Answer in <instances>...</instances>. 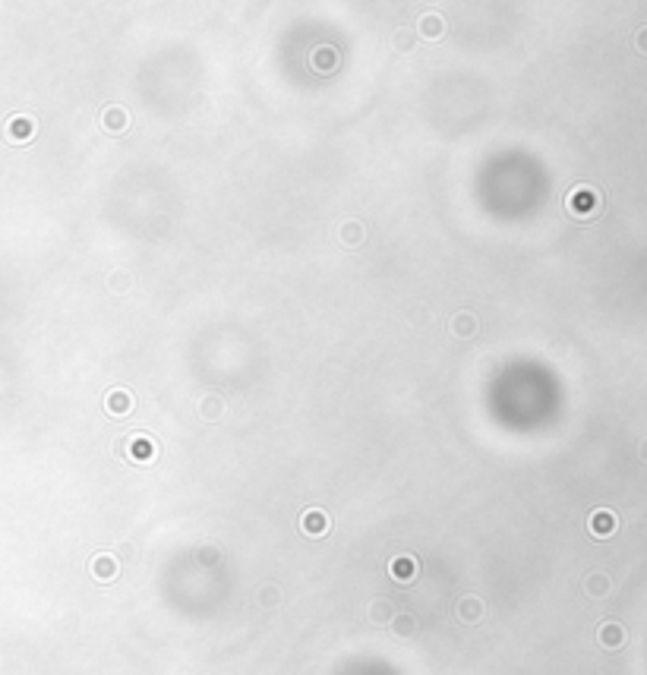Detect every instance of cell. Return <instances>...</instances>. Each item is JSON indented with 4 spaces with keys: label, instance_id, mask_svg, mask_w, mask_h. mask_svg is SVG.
<instances>
[{
    "label": "cell",
    "instance_id": "e0dca14e",
    "mask_svg": "<svg viewBox=\"0 0 647 675\" xmlns=\"http://www.w3.org/2000/svg\"><path fill=\"white\" fill-rule=\"evenodd\" d=\"M458 613H461V619H464V621H474V619H480V615H484V606H480V599H461V609H458Z\"/></svg>",
    "mask_w": 647,
    "mask_h": 675
},
{
    "label": "cell",
    "instance_id": "6da1fadb",
    "mask_svg": "<svg viewBox=\"0 0 647 675\" xmlns=\"http://www.w3.org/2000/svg\"><path fill=\"white\" fill-rule=\"evenodd\" d=\"M117 451L124 455L126 461H133V464H139V467L152 464V461L158 458L155 439H152V435H146V433H130L124 442L117 445Z\"/></svg>",
    "mask_w": 647,
    "mask_h": 675
},
{
    "label": "cell",
    "instance_id": "277c9868",
    "mask_svg": "<svg viewBox=\"0 0 647 675\" xmlns=\"http://www.w3.org/2000/svg\"><path fill=\"white\" fill-rule=\"evenodd\" d=\"M7 139L13 146H25V142L35 139V117L29 114H16L7 120Z\"/></svg>",
    "mask_w": 647,
    "mask_h": 675
},
{
    "label": "cell",
    "instance_id": "8992f818",
    "mask_svg": "<svg viewBox=\"0 0 647 675\" xmlns=\"http://www.w3.org/2000/svg\"><path fill=\"white\" fill-rule=\"evenodd\" d=\"M619 527V518L609 508H597V512L591 514V520H587V530H591L597 540H606V536H613Z\"/></svg>",
    "mask_w": 647,
    "mask_h": 675
},
{
    "label": "cell",
    "instance_id": "9c48e42d",
    "mask_svg": "<svg viewBox=\"0 0 647 675\" xmlns=\"http://www.w3.org/2000/svg\"><path fill=\"white\" fill-rule=\"evenodd\" d=\"M300 530H304L306 536H326L328 534V514L322 512V508H310V512H304V518H300Z\"/></svg>",
    "mask_w": 647,
    "mask_h": 675
},
{
    "label": "cell",
    "instance_id": "52a82bcc",
    "mask_svg": "<svg viewBox=\"0 0 647 675\" xmlns=\"http://www.w3.org/2000/svg\"><path fill=\"white\" fill-rule=\"evenodd\" d=\"M477 328H480V322H477V316L470 310H461V312H455V316L449 319V332H452L458 341H468V338H474Z\"/></svg>",
    "mask_w": 647,
    "mask_h": 675
},
{
    "label": "cell",
    "instance_id": "2e32d148",
    "mask_svg": "<svg viewBox=\"0 0 647 675\" xmlns=\"http://www.w3.org/2000/svg\"><path fill=\"white\" fill-rule=\"evenodd\" d=\"M130 284H133L130 272H114V275H111V281H108L111 294H130Z\"/></svg>",
    "mask_w": 647,
    "mask_h": 675
},
{
    "label": "cell",
    "instance_id": "4fadbf2b",
    "mask_svg": "<svg viewBox=\"0 0 647 675\" xmlns=\"http://www.w3.org/2000/svg\"><path fill=\"white\" fill-rule=\"evenodd\" d=\"M335 67H338L335 47H316V51H313V70L316 73H332Z\"/></svg>",
    "mask_w": 647,
    "mask_h": 675
},
{
    "label": "cell",
    "instance_id": "7a4b0ae2",
    "mask_svg": "<svg viewBox=\"0 0 647 675\" xmlns=\"http://www.w3.org/2000/svg\"><path fill=\"white\" fill-rule=\"evenodd\" d=\"M600 205H603V199H600V193L593 187H575L569 193V199H565V209H569V215L571 218H578V221H587V218H593L597 211H600Z\"/></svg>",
    "mask_w": 647,
    "mask_h": 675
},
{
    "label": "cell",
    "instance_id": "5b68a950",
    "mask_svg": "<svg viewBox=\"0 0 647 675\" xmlns=\"http://www.w3.org/2000/svg\"><path fill=\"white\" fill-rule=\"evenodd\" d=\"M133 391L130 388H111L108 391V398H104V411L111 413V417H130L133 413Z\"/></svg>",
    "mask_w": 647,
    "mask_h": 675
},
{
    "label": "cell",
    "instance_id": "44dd1931",
    "mask_svg": "<svg viewBox=\"0 0 647 675\" xmlns=\"http://www.w3.org/2000/svg\"><path fill=\"white\" fill-rule=\"evenodd\" d=\"M389 613H391V609L385 606V599H379V603H376V609H370V615H373V619H379V621H383Z\"/></svg>",
    "mask_w": 647,
    "mask_h": 675
},
{
    "label": "cell",
    "instance_id": "ba28073f",
    "mask_svg": "<svg viewBox=\"0 0 647 675\" xmlns=\"http://www.w3.org/2000/svg\"><path fill=\"white\" fill-rule=\"evenodd\" d=\"M338 240L344 243V247H363V240H367V225L363 221H357V218H351V221H344L341 227H338Z\"/></svg>",
    "mask_w": 647,
    "mask_h": 675
},
{
    "label": "cell",
    "instance_id": "ac0fdd59",
    "mask_svg": "<svg viewBox=\"0 0 647 675\" xmlns=\"http://www.w3.org/2000/svg\"><path fill=\"white\" fill-rule=\"evenodd\" d=\"M606 590H609V577L606 575H591V577H587V593H591V597H603Z\"/></svg>",
    "mask_w": 647,
    "mask_h": 675
},
{
    "label": "cell",
    "instance_id": "3957f363",
    "mask_svg": "<svg viewBox=\"0 0 647 675\" xmlns=\"http://www.w3.org/2000/svg\"><path fill=\"white\" fill-rule=\"evenodd\" d=\"M98 126H102L108 136H124L126 130H130V111L124 108V104H108V108L102 111V120H98Z\"/></svg>",
    "mask_w": 647,
    "mask_h": 675
},
{
    "label": "cell",
    "instance_id": "603a6c76",
    "mask_svg": "<svg viewBox=\"0 0 647 675\" xmlns=\"http://www.w3.org/2000/svg\"><path fill=\"white\" fill-rule=\"evenodd\" d=\"M641 461H644V464H647V439H644V442H641Z\"/></svg>",
    "mask_w": 647,
    "mask_h": 675
},
{
    "label": "cell",
    "instance_id": "d6986e66",
    "mask_svg": "<svg viewBox=\"0 0 647 675\" xmlns=\"http://www.w3.org/2000/svg\"><path fill=\"white\" fill-rule=\"evenodd\" d=\"M391 45H395V51H413V45H417V35H413V32H407V29H401L395 35V41H391Z\"/></svg>",
    "mask_w": 647,
    "mask_h": 675
},
{
    "label": "cell",
    "instance_id": "5bb4252c",
    "mask_svg": "<svg viewBox=\"0 0 647 675\" xmlns=\"http://www.w3.org/2000/svg\"><path fill=\"white\" fill-rule=\"evenodd\" d=\"M597 637H600V644H603V647L616 650V647H622V644H625V628H622V625H616V621H606Z\"/></svg>",
    "mask_w": 647,
    "mask_h": 675
},
{
    "label": "cell",
    "instance_id": "8fae6325",
    "mask_svg": "<svg viewBox=\"0 0 647 675\" xmlns=\"http://www.w3.org/2000/svg\"><path fill=\"white\" fill-rule=\"evenodd\" d=\"M389 571L398 584H411L413 575H417V559L413 556H398V559H391Z\"/></svg>",
    "mask_w": 647,
    "mask_h": 675
},
{
    "label": "cell",
    "instance_id": "7402d4cb",
    "mask_svg": "<svg viewBox=\"0 0 647 675\" xmlns=\"http://www.w3.org/2000/svg\"><path fill=\"white\" fill-rule=\"evenodd\" d=\"M635 47H638L641 54H647V25L638 32V35H635Z\"/></svg>",
    "mask_w": 647,
    "mask_h": 675
},
{
    "label": "cell",
    "instance_id": "ffe728a7",
    "mask_svg": "<svg viewBox=\"0 0 647 675\" xmlns=\"http://www.w3.org/2000/svg\"><path fill=\"white\" fill-rule=\"evenodd\" d=\"M395 634H401V637L413 634V619H411V615H398V619H395Z\"/></svg>",
    "mask_w": 647,
    "mask_h": 675
},
{
    "label": "cell",
    "instance_id": "7c38bea8",
    "mask_svg": "<svg viewBox=\"0 0 647 675\" xmlns=\"http://www.w3.org/2000/svg\"><path fill=\"white\" fill-rule=\"evenodd\" d=\"M92 575L98 577V581H114L117 577V562H114V556H108V552H102V556H95L92 559Z\"/></svg>",
    "mask_w": 647,
    "mask_h": 675
},
{
    "label": "cell",
    "instance_id": "30bf717a",
    "mask_svg": "<svg viewBox=\"0 0 647 675\" xmlns=\"http://www.w3.org/2000/svg\"><path fill=\"white\" fill-rule=\"evenodd\" d=\"M417 32H420V38H427V41H439L445 35V19L439 13H423L420 23H417Z\"/></svg>",
    "mask_w": 647,
    "mask_h": 675
},
{
    "label": "cell",
    "instance_id": "9a60e30c",
    "mask_svg": "<svg viewBox=\"0 0 647 675\" xmlns=\"http://www.w3.org/2000/svg\"><path fill=\"white\" fill-rule=\"evenodd\" d=\"M199 413H203V420H218L221 413H225V401L215 398V395L203 398V401H199Z\"/></svg>",
    "mask_w": 647,
    "mask_h": 675
}]
</instances>
